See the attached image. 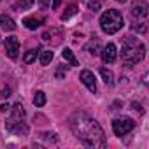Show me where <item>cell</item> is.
<instances>
[{"instance_id":"obj_26","label":"cell","mask_w":149,"mask_h":149,"mask_svg":"<svg viewBox=\"0 0 149 149\" xmlns=\"http://www.w3.org/2000/svg\"><path fill=\"white\" fill-rule=\"evenodd\" d=\"M60 4H61V2H60V0H53V9H56V7H60Z\"/></svg>"},{"instance_id":"obj_18","label":"cell","mask_w":149,"mask_h":149,"mask_svg":"<svg viewBox=\"0 0 149 149\" xmlns=\"http://www.w3.org/2000/svg\"><path fill=\"white\" fill-rule=\"evenodd\" d=\"M32 6H33V0H16L14 9L16 11H28Z\"/></svg>"},{"instance_id":"obj_21","label":"cell","mask_w":149,"mask_h":149,"mask_svg":"<svg viewBox=\"0 0 149 149\" xmlns=\"http://www.w3.org/2000/svg\"><path fill=\"white\" fill-rule=\"evenodd\" d=\"M77 11H79V9H77L76 6H68V7H67V11L61 14V19H63V21H67V19H68V18H72L74 14H77Z\"/></svg>"},{"instance_id":"obj_4","label":"cell","mask_w":149,"mask_h":149,"mask_svg":"<svg viewBox=\"0 0 149 149\" xmlns=\"http://www.w3.org/2000/svg\"><path fill=\"white\" fill-rule=\"evenodd\" d=\"M123 25H125L123 14H121L118 9H107V11L100 16V28H102L105 33H109V35L119 32V30L123 28Z\"/></svg>"},{"instance_id":"obj_8","label":"cell","mask_w":149,"mask_h":149,"mask_svg":"<svg viewBox=\"0 0 149 149\" xmlns=\"http://www.w3.org/2000/svg\"><path fill=\"white\" fill-rule=\"evenodd\" d=\"M4 46H6L7 56H9L11 60H18V54H19V40H18V37H14V35L6 37Z\"/></svg>"},{"instance_id":"obj_3","label":"cell","mask_w":149,"mask_h":149,"mask_svg":"<svg viewBox=\"0 0 149 149\" xmlns=\"http://www.w3.org/2000/svg\"><path fill=\"white\" fill-rule=\"evenodd\" d=\"M147 13H149V7L146 2L142 0H135L132 4V9H130V14H132V28L139 33H144L147 30Z\"/></svg>"},{"instance_id":"obj_15","label":"cell","mask_w":149,"mask_h":149,"mask_svg":"<svg viewBox=\"0 0 149 149\" xmlns=\"http://www.w3.org/2000/svg\"><path fill=\"white\" fill-rule=\"evenodd\" d=\"M61 56H63V60H65V61H68V65H72V67H77V65H79L77 58L74 56V53H72V51H70L68 47H65V49H63Z\"/></svg>"},{"instance_id":"obj_11","label":"cell","mask_w":149,"mask_h":149,"mask_svg":"<svg viewBox=\"0 0 149 149\" xmlns=\"http://www.w3.org/2000/svg\"><path fill=\"white\" fill-rule=\"evenodd\" d=\"M0 28L6 30V32H14L16 30V23L7 14H0Z\"/></svg>"},{"instance_id":"obj_2","label":"cell","mask_w":149,"mask_h":149,"mask_svg":"<svg viewBox=\"0 0 149 149\" xmlns=\"http://www.w3.org/2000/svg\"><path fill=\"white\" fill-rule=\"evenodd\" d=\"M146 56V46L137 37H125L121 42V60L126 65H135Z\"/></svg>"},{"instance_id":"obj_22","label":"cell","mask_w":149,"mask_h":149,"mask_svg":"<svg viewBox=\"0 0 149 149\" xmlns=\"http://www.w3.org/2000/svg\"><path fill=\"white\" fill-rule=\"evenodd\" d=\"M88 6H90V9H91L93 13H97V11L100 9V2H98V0H95V2H90Z\"/></svg>"},{"instance_id":"obj_19","label":"cell","mask_w":149,"mask_h":149,"mask_svg":"<svg viewBox=\"0 0 149 149\" xmlns=\"http://www.w3.org/2000/svg\"><path fill=\"white\" fill-rule=\"evenodd\" d=\"M44 104H46V95H44V91H37L35 97H33V105H35V107H44Z\"/></svg>"},{"instance_id":"obj_24","label":"cell","mask_w":149,"mask_h":149,"mask_svg":"<svg viewBox=\"0 0 149 149\" xmlns=\"http://www.w3.org/2000/svg\"><path fill=\"white\" fill-rule=\"evenodd\" d=\"M0 95H2V98H7V97H11V88H4Z\"/></svg>"},{"instance_id":"obj_27","label":"cell","mask_w":149,"mask_h":149,"mask_svg":"<svg viewBox=\"0 0 149 149\" xmlns=\"http://www.w3.org/2000/svg\"><path fill=\"white\" fill-rule=\"evenodd\" d=\"M7 109H9V105H6V104L0 105V112H4V111H7Z\"/></svg>"},{"instance_id":"obj_28","label":"cell","mask_w":149,"mask_h":149,"mask_svg":"<svg viewBox=\"0 0 149 149\" xmlns=\"http://www.w3.org/2000/svg\"><path fill=\"white\" fill-rule=\"evenodd\" d=\"M114 2H119V4H125V2H126V0H114Z\"/></svg>"},{"instance_id":"obj_12","label":"cell","mask_w":149,"mask_h":149,"mask_svg":"<svg viewBox=\"0 0 149 149\" xmlns=\"http://www.w3.org/2000/svg\"><path fill=\"white\" fill-rule=\"evenodd\" d=\"M86 51L90 53V54H93V56H97V54H100V51H102V46H100V40H98V37H95L93 35V39L86 44Z\"/></svg>"},{"instance_id":"obj_6","label":"cell","mask_w":149,"mask_h":149,"mask_svg":"<svg viewBox=\"0 0 149 149\" xmlns=\"http://www.w3.org/2000/svg\"><path fill=\"white\" fill-rule=\"evenodd\" d=\"M6 128H7V132H9V133H13V135H21V137L28 135V132H30L28 125H26L23 119H19V121L7 119V123H6Z\"/></svg>"},{"instance_id":"obj_25","label":"cell","mask_w":149,"mask_h":149,"mask_svg":"<svg viewBox=\"0 0 149 149\" xmlns=\"http://www.w3.org/2000/svg\"><path fill=\"white\" fill-rule=\"evenodd\" d=\"M56 77H58V79H65V72H63V67L56 70Z\"/></svg>"},{"instance_id":"obj_16","label":"cell","mask_w":149,"mask_h":149,"mask_svg":"<svg viewBox=\"0 0 149 149\" xmlns=\"http://www.w3.org/2000/svg\"><path fill=\"white\" fill-rule=\"evenodd\" d=\"M53 51L49 49V51H39V61H40V65L42 67H47L49 63H51V60H53Z\"/></svg>"},{"instance_id":"obj_7","label":"cell","mask_w":149,"mask_h":149,"mask_svg":"<svg viewBox=\"0 0 149 149\" xmlns=\"http://www.w3.org/2000/svg\"><path fill=\"white\" fill-rule=\"evenodd\" d=\"M61 39H63V28L53 26V28H49V30H46V32L42 33V40H44V42H49V44H53V46L60 44Z\"/></svg>"},{"instance_id":"obj_9","label":"cell","mask_w":149,"mask_h":149,"mask_svg":"<svg viewBox=\"0 0 149 149\" xmlns=\"http://www.w3.org/2000/svg\"><path fill=\"white\" fill-rule=\"evenodd\" d=\"M79 79H81V83L91 91V93H97V79H95V74L91 72V70H81V76H79Z\"/></svg>"},{"instance_id":"obj_23","label":"cell","mask_w":149,"mask_h":149,"mask_svg":"<svg viewBox=\"0 0 149 149\" xmlns=\"http://www.w3.org/2000/svg\"><path fill=\"white\" fill-rule=\"evenodd\" d=\"M49 4H51V0H39L40 9H47V7H49Z\"/></svg>"},{"instance_id":"obj_10","label":"cell","mask_w":149,"mask_h":149,"mask_svg":"<svg viewBox=\"0 0 149 149\" xmlns=\"http://www.w3.org/2000/svg\"><path fill=\"white\" fill-rule=\"evenodd\" d=\"M100 54H102V60H104V63H114V61H116V56H118V51H116V44L109 42L105 47H102Z\"/></svg>"},{"instance_id":"obj_20","label":"cell","mask_w":149,"mask_h":149,"mask_svg":"<svg viewBox=\"0 0 149 149\" xmlns=\"http://www.w3.org/2000/svg\"><path fill=\"white\" fill-rule=\"evenodd\" d=\"M37 54H39V49H30V51L23 56V61H25V63H32V61L37 60Z\"/></svg>"},{"instance_id":"obj_5","label":"cell","mask_w":149,"mask_h":149,"mask_svg":"<svg viewBox=\"0 0 149 149\" xmlns=\"http://www.w3.org/2000/svg\"><path fill=\"white\" fill-rule=\"evenodd\" d=\"M133 126H135V121L132 119V118H118V119H114L112 121V130H114V133L118 135V137H123V135H126L128 132H132L133 130Z\"/></svg>"},{"instance_id":"obj_17","label":"cell","mask_w":149,"mask_h":149,"mask_svg":"<svg viewBox=\"0 0 149 149\" xmlns=\"http://www.w3.org/2000/svg\"><path fill=\"white\" fill-rule=\"evenodd\" d=\"M100 76H102V79H104V83H105V84H109V86H112V84H114V74H112L109 68L102 67V68H100Z\"/></svg>"},{"instance_id":"obj_14","label":"cell","mask_w":149,"mask_h":149,"mask_svg":"<svg viewBox=\"0 0 149 149\" xmlns=\"http://www.w3.org/2000/svg\"><path fill=\"white\" fill-rule=\"evenodd\" d=\"M42 23H44V18H37V16H32V18H25V19H23V25H25L26 28H30V30L39 28Z\"/></svg>"},{"instance_id":"obj_13","label":"cell","mask_w":149,"mask_h":149,"mask_svg":"<svg viewBox=\"0 0 149 149\" xmlns=\"http://www.w3.org/2000/svg\"><path fill=\"white\" fill-rule=\"evenodd\" d=\"M25 109H23V105L21 104H14L13 105V109H11V116H9V119H14V121H19V119H25Z\"/></svg>"},{"instance_id":"obj_1","label":"cell","mask_w":149,"mask_h":149,"mask_svg":"<svg viewBox=\"0 0 149 149\" xmlns=\"http://www.w3.org/2000/svg\"><path fill=\"white\" fill-rule=\"evenodd\" d=\"M68 125L76 139H79L86 147L91 149L105 147V135L102 126L98 125L97 119H93L86 112H74L68 119Z\"/></svg>"}]
</instances>
